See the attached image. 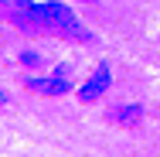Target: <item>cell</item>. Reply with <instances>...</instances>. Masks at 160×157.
<instances>
[{
    "instance_id": "1",
    "label": "cell",
    "mask_w": 160,
    "mask_h": 157,
    "mask_svg": "<svg viewBox=\"0 0 160 157\" xmlns=\"http://www.w3.org/2000/svg\"><path fill=\"white\" fill-rule=\"evenodd\" d=\"M31 14L41 17V21H48V24H55V28H62V31H72L75 38H89V31L78 24L75 10H68L65 3H34Z\"/></svg>"
},
{
    "instance_id": "2",
    "label": "cell",
    "mask_w": 160,
    "mask_h": 157,
    "mask_svg": "<svg viewBox=\"0 0 160 157\" xmlns=\"http://www.w3.org/2000/svg\"><path fill=\"white\" fill-rule=\"evenodd\" d=\"M109 82H112V75H109V65H99L96 72L89 75V82L78 89V99H82V102H96L99 96L109 89Z\"/></svg>"
},
{
    "instance_id": "3",
    "label": "cell",
    "mask_w": 160,
    "mask_h": 157,
    "mask_svg": "<svg viewBox=\"0 0 160 157\" xmlns=\"http://www.w3.org/2000/svg\"><path fill=\"white\" fill-rule=\"evenodd\" d=\"M28 89H34V92H44V96H65L72 92V82L65 79V75H44V79H28Z\"/></svg>"
},
{
    "instance_id": "4",
    "label": "cell",
    "mask_w": 160,
    "mask_h": 157,
    "mask_svg": "<svg viewBox=\"0 0 160 157\" xmlns=\"http://www.w3.org/2000/svg\"><path fill=\"white\" fill-rule=\"evenodd\" d=\"M109 120L119 126H136L140 123V106H116L112 113H109Z\"/></svg>"
},
{
    "instance_id": "5",
    "label": "cell",
    "mask_w": 160,
    "mask_h": 157,
    "mask_svg": "<svg viewBox=\"0 0 160 157\" xmlns=\"http://www.w3.org/2000/svg\"><path fill=\"white\" fill-rule=\"evenodd\" d=\"M21 62L34 68V65H41V55H38V51H24V55H21Z\"/></svg>"
},
{
    "instance_id": "6",
    "label": "cell",
    "mask_w": 160,
    "mask_h": 157,
    "mask_svg": "<svg viewBox=\"0 0 160 157\" xmlns=\"http://www.w3.org/2000/svg\"><path fill=\"white\" fill-rule=\"evenodd\" d=\"M3 102H7V92H3V89H0V106H3Z\"/></svg>"
}]
</instances>
